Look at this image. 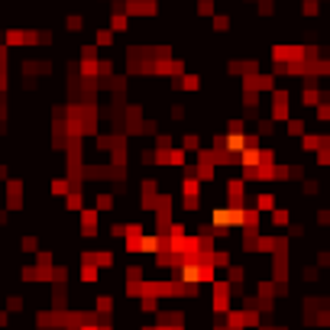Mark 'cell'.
<instances>
[{"label":"cell","mask_w":330,"mask_h":330,"mask_svg":"<svg viewBox=\"0 0 330 330\" xmlns=\"http://www.w3.org/2000/svg\"><path fill=\"white\" fill-rule=\"evenodd\" d=\"M288 100H292V94L288 91H275L272 94V117H275V120H288Z\"/></svg>","instance_id":"obj_1"},{"label":"cell","mask_w":330,"mask_h":330,"mask_svg":"<svg viewBox=\"0 0 330 330\" xmlns=\"http://www.w3.org/2000/svg\"><path fill=\"white\" fill-rule=\"evenodd\" d=\"M256 208L259 210H272L275 208V198H272V194H259V198H256Z\"/></svg>","instance_id":"obj_2"},{"label":"cell","mask_w":330,"mask_h":330,"mask_svg":"<svg viewBox=\"0 0 330 330\" xmlns=\"http://www.w3.org/2000/svg\"><path fill=\"white\" fill-rule=\"evenodd\" d=\"M304 120H288V133H292V136H304Z\"/></svg>","instance_id":"obj_3"},{"label":"cell","mask_w":330,"mask_h":330,"mask_svg":"<svg viewBox=\"0 0 330 330\" xmlns=\"http://www.w3.org/2000/svg\"><path fill=\"white\" fill-rule=\"evenodd\" d=\"M288 223V210H275L272 208V227H285Z\"/></svg>","instance_id":"obj_4"},{"label":"cell","mask_w":330,"mask_h":330,"mask_svg":"<svg viewBox=\"0 0 330 330\" xmlns=\"http://www.w3.org/2000/svg\"><path fill=\"white\" fill-rule=\"evenodd\" d=\"M94 39H97V46H107V49H110V42H114L110 30H97V32H94Z\"/></svg>","instance_id":"obj_5"},{"label":"cell","mask_w":330,"mask_h":330,"mask_svg":"<svg viewBox=\"0 0 330 330\" xmlns=\"http://www.w3.org/2000/svg\"><path fill=\"white\" fill-rule=\"evenodd\" d=\"M65 26H68V32H81L85 30V20H81V16H68V23Z\"/></svg>","instance_id":"obj_6"},{"label":"cell","mask_w":330,"mask_h":330,"mask_svg":"<svg viewBox=\"0 0 330 330\" xmlns=\"http://www.w3.org/2000/svg\"><path fill=\"white\" fill-rule=\"evenodd\" d=\"M198 13L201 16H210V13H214V0H198Z\"/></svg>","instance_id":"obj_7"},{"label":"cell","mask_w":330,"mask_h":330,"mask_svg":"<svg viewBox=\"0 0 330 330\" xmlns=\"http://www.w3.org/2000/svg\"><path fill=\"white\" fill-rule=\"evenodd\" d=\"M52 191H55V194H68L71 184H68V181H52Z\"/></svg>","instance_id":"obj_8"}]
</instances>
